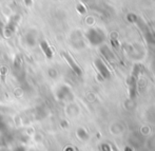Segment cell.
Segmentation results:
<instances>
[{"mask_svg":"<svg viewBox=\"0 0 155 151\" xmlns=\"http://www.w3.org/2000/svg\"><path fill=\"white\" fill-rule=\"evenodd\" d=\"M65 57H67V59H68V61H69V62H70V63H71L72 68H74V70H75V71H76V72H77V73H78V74H80V71H79V69H78V67H77V65H75V63H74V62H73V61H72V60H71V58H70V57H69V56H65Z\"/></svg>","mask_w":155,"mask_h":151,"instance_id":"1","label":"cell"}]
</instances>
